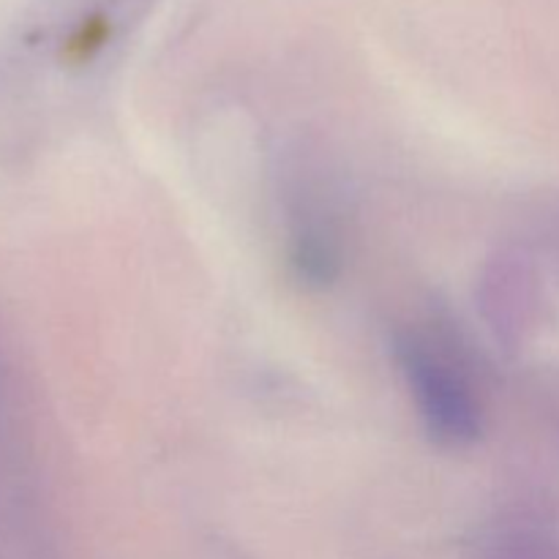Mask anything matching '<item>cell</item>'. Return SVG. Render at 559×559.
Listing matches in <instances>:
<instances>
[{"instance_id": "obj_1", "label": "cell", "mask_w": 559, "mask_h": 559, "mask_svg": "<svg viewBox=\"0 0 559 559\" xmlns=\"http://www.w3.org/2000/svg\"><path fill=\"white\" fill-rule=\"evenodd\" d=\"M396 355L431 435L453 445L473 440L478 431V413L453 366L440 353H431L429 344L413 333L399 338Z\"/></svg>"}]
</instances>
